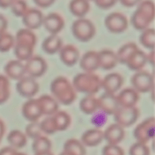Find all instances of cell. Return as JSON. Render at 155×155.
Masks as SVG:
<instances>
[{
  "mask_svg": "<svg viewBox=\"0 0 155 155\" xmlns=\"http://www.w3.org/2000/svg\"><path fill=\"white\" fill-rule=\"evenodd\" d=\"M80 108L86 114H93L98 109V98L95 95H86L80 101Z\"/></svg>",
  "mask_w": 155,
  "mask_h": 155,
  "instance_id": "cell-30",
  "label": "cell"
},
{
  "mask_svg": "<svg viewBox=\"0 0 155 155\" xmlns=\"http://www.w3.org/2000/svg\"><path fill=\"white\" fill-rule=\"evenodd\" d=\"M61 61L68 67H72L77 63L80 58V51L74 45L62 46L59 51Z\"/></svg>",
  "mask_w": 155,
  "mask_h": 155,
  "instance_id": "cell-19",
  "label": "cell"
},
{
  "mask_svg": "<svg viewBox=\"0 0 155 155\" xmlns=\"http://www.w3.org/2000/svg\"><path fill=\"white\" fill-rule=\"evenodd\" d=\"M131 83L136 92L146 93L154 89V76L147 71H138L132 77Z\"/></svg>",
  "mask_w": 155,
  "mask_h": 155,
  "instance_id": "cell-8",
  "label": "cell"
},
{
  "mask_svg": "<svg viewBox=\"0 0 155 155\" xmlns=\"http://www.w3.org/2000/svg\"><path fill=\"white\" fill-rule=\"evenodd\" d=\"M26 74L33 78H38L45 74L47 70V63L40 56H32L24 64Z\"/></svg>",
  "mask_w": 155,
  "mask_h": 155,
  "instance_id": "cell-10",
  "label": "cell"
},
{
  "mask_svg": "<svg viewBox=\"0 0 155 155\" xmlns=\"http://www.w3.org/2000/svg\"><path fill=\"white\" fill-rule=\"evenodd\" d=\"M138 49H139V47L134 42H128L121 46L118 50L117 53H116L118 62L125 64L127 61L132 55V54H133Z\"/></svg>",
  "mask_w": 155,
  "mask_h": 155,
  "instance_id": "cell-32",
  "label": "cell"
},
{
  "mask_svg": "<svg viewBox=\"0 0 155 155\" xmlns=\"http://www.w3.org/2000/svg\"><path fill=\"white\" fill-rule=\"evenodd\" d=\"M120 2L124 6L127 8L133 7V6L139 5L142 0H119Z\"/></svg>",
  "mask_w": 155,
  "mask_h": 155,
  "instance_id": "cell-46",
  "label": "cell"
},
{
  "mask_svg": "<svg viewBox=\"0 0 155 155\" xmlns=\"http://www.w3.org/2000/svg\"><path fill=\"white\" fill-rule=\"evenodd\" d=\"M135 139L138 142L147 144L154 138L155 119L154 117L145 120L135 128L133 132Z\"/></svg>",
  "mask_w": 155,
  "mask_h": 155,
  "instance_id": "cell-6",
  "label": "cell"
},
{
  "mask_svg": "<svg viewBox=\"0 0 155 155\" xmlns=\"http://www.w3.org/2000/svg\"><path fill=\"white\" fill-rule=\"evenodd\" d=\"M9 80L6 76L0 75V104L5 103L8 100L11 94Z\"/></svg>",
  "mask_w": 155,
  "mask_h": 155,
  "instance_id": "cell-35",
  "label": "cell"
},
{
  "mask_svg": "<svg viewBox=\"0 0 155 155\" xmlns=\"http://www.w3.org/2000/svg\"><path fill=\"white\" fill-rule=\"evenodd\" d=\"M42 47L43 51L47 54H56L62 48V39L58 35H50L44 39Z\"/></svg>",
  "mask_w": 155,
  "mask_h": 155,
  "instance_id": "cell-27",
  "label": "cell"
},
{
  "mask_svg": "<svg viewBox=\"0 0 155 155\" xmlns=\"http://www.w3.org/2000/svg\"><path fill=\"white\" fill-rule=\"evenodd\" d=\"M35 4L40 8H48L54 4L55 0H33Z\"/></svg>",
  "mask_w": 155,
  "mask_h": 155,
  "instance_id": "cell-44",
  "label": "cell"
},
{
  "mask_svg": "<svg viewBox=\"0 0 155 155\" xmlns=\"http://www.w3.org/2000/svg\"><path fill=\"white\" fill-rule=\"evenodd\" d=\"M114 117L115 124H118L123 128L130 127L139 119V110L136 107H120L115 112Z\"/></svg>",
  "mask_w": 155,
  "mask_h": 155,
  "instance_id": "cell-7",
  "label": "cell"
},
{
  "mask_svg": "<svg viewBox=\"0 0 155 155\" xmlns=\"http://www.w3.org/2000/svg\"><path fill=\"white\" fill-rule=\"evenodd\" d=\"M124 83V78L117 73H110L101 80V88L105 92L115 94L120 89Z\"/></svg>",
  "mask_w": 155,
  "mask_h": 155,
  "instance_id": "cell-15",
  "label": "cell"
},
{
  "mask_svg": "<svg viewBox=\"0 0 155 155\" xmlns=\"http://www.w3.org/2000/svg\"><path fill=\"white\" fill-rule=\"evenodd\" d=\"M147 61L151 63V65L154 64V51L151 50V52L148 55H147Z\"/></svg>",
  "mask_w": 155,
  "mask_h": 155,
  "instance_id": "cell-50",
  "label": "cell"
},
{
  "mask_svg": "<svg viewBox=\"0 0 155 155\" xmlns=\"http://www.w3.org/2000/svg\"><path fill=\"white\" fill-rule=\"evenodd\" d=\"M32 148L35 154L51 151V142L47 137L41 136L33 140Z\"/></svg>",
  "mask_w": 155,
  "mask_h": 155,
  "instance_id": "cell-33",
  "label": "cell"
},
{
  "mask_svg": "<svg viewBox=\"0 0 155 155\" xmlns=\"http://www.w3.org/2000/svg\"><path fill=\"white\" fill-rule=\"evenodd\" d=\"M107 115L101 110L95 111L91 118V123L92 125L95 126V129H101L107 124Z\"/></svg>",
  "mask_w": 155,
  "mask_h": 155,
  "instance_id": "cell-39",
  "label": "cell"
},
{
  "mask_svg": "<svg viewBox=\"0 0 155 155\" xmlns=\"http://www.w3.org/2000/svg\"><path fill=\"white\" fill-rule=\"evenodd\" d=\"M36 36L33 30L24 28L18 31L15 38L14 52L17 59L21 61H27L33 56L36 45Z\"/></svg>",
  "mask_w": 155,
  "mask_h": 155,
  "instance_id": "cell-1",
  "label": "cell"
},
{
  "mask_svg": "<svg viewBox=\"0 0 155 155\" xmlns=\"http://www.w3.org/2000/svg\"><path fill=\"white\" fill-rule=\"evenodd\" d=\"M5 73L8 78L14 80H19L26 74L25 67L18 60H12L8 62L4 68Z\"/></svg>",
  "mask_w": 155,
  "mask_h": 155,
  "instance_id": "cell-21",
  "label": "cell"
},
{
  "mask_svg": "<svg viewBox=\"0 0 155 155\" xmlns=\"http://www.w3.org/2000/svg\"><path fill=\"white\" fill-rule=\"evenodd\" d=\"M140 43L148 49L154 50L155 45V32L153 28H147L142 30L139 38Z\"/></svg>",
  "mask_w": 155,
  "mask_h": 155,
  "instance_id": "cell-34",
  "label": "cell"
},
{
  "mask_svg": "<svg viewBox=\"0 0 155 155\" xmlns=\"http://www.w3.org/2000/svg\"><path fill=\"white\" fill-rule=\"evenodd\" d=\"M119 0H95V3L101 9H109L113 7Z\"/></svg>",
  "mask_w": 155,
  "mask_h": 155,
  "instance_id": "cell-43",
  "label": "cell"
},
{
  "mask_svg": "<svg viewBox=\"0 0 155 155\" xmlns=\"http://www.w3.org/2000/svg\"><path fill=\"white\" fill-rule=\"evenodd\" d=\"M98 109L101 111L108 115H114L117 110L120 106L117 100L115 94H110L104 92L99 98H98Z\"/></svg>",
  "mask_w": 155,
  "mask_h": 155,
  "instance_id": "cell-12",
  "label": "cell"
},
{
  "mask_svg": "<svg viewBox=\"0 0 155 155\" xmlns=\"http://www.w3.org/2000/svg\"><path fill=\"white\" fill-rule=\"evenodd\" d=\"M69 10L74 16L83 18L90 10L89 0H71L69 3Z\"/></svg>",
  "mask_w": 155,
  "mask_h": 155,
  "instance_id": "cell-26",
  "label": "cell"
},
{
  "mask_svg": "<svg viewBox=\"0 0 155 155\" xmlns=\"http://www.w3.org/2000/svg\"><path fill=\"white\" fill-rule=\"evenodd\" d=\"M15 0H0V8H7L12 6Z\"/></svg>",
  "mask_w": 155,
  "mask_h": 155,
  "instance_id": "cell-48",
  "label": "cell"
},
{
  "mask_svg": "<svg viewBox=\"0 0 155 155\" xmlns=\"http://www.w3.org/2000/svg\"><path fill=\"white\" fill-rule=\"evenodd\" d=\"M104 139L107 141L108 145H118L122 142L125 136L124 128L117 124H111L109 126L104 132Z\"/></svg>",
  "mask_w": 155,
  "mask_h": 155,
  "instance_id": "cell-20",
  "label": "cell"
},
{
  "mask_svg": "<svg viewBox=\"0 0 155 155\" xmlns=\"http://www.w3.org/2000/svg\"><path fill=\"white\" fill-rule=\"evenodd\" d=\"M98 53L99 68L105 71H110L114 68L118 62L117 56L114 51L109 49H104Z\"/></svg>",
  "mask_w": 155,
  "mask_h": 155,
  "instance_id": "cell-23",
  "label": "cell"
},
{
  "mask_svg": "<svg viewBox=\"0 0 155 155\" xmlns=\"http://www.w3.org/2000/svg\"><path fill=\"white\" fill-rule=\"evenodd\" d=\"M43 14L37 8H28L22 17L23 24L30 30L39 28L42 25Z\"/></svg>",
  "mask_w": 155,
  "mask_h": 155,
  "instance_id": "cell-14",
  "label": "cell"
},
{
  "mask_svg": "<svg viewBox=\"0 0 155 155\" xmlns=\"http://www.w3.org/2000/svg\"><path fill=\"white\" fill-rule=\"evenodd\" d=\"M42 25L51 35H58L64 27V20L59 14L52 12L44 17Z\"/></svg>",
  "mask_w": 155,
  "mask_h": 155,
  "instance_id": "cell-13",
  "label": "cell"
},
{
  "mask_svg": "<svg viewBox=\"0 0 155 155\" xmlns=\"http://www.w3.org/2000/svg\"><path fill=\"white\" fill-rule=\"evenodd\" d=\"M72 33L77 40L83 42H89L95 34L93 23L86 18H78L72 24Z\"/></svg>",
  "mask_w": 155,
  "mask_h": 155,
  "instance_id": "cell-5",
  "label": "cell"
},
{
  "mask_svg": "<svg viewBox=\"0 0 155 155\" xmlns=\"http://www.w3.org/2000/svg\"><path fill=\"white\" fill-rule=\"evenodd\" d=\"M17 90L18 93L24 98H32L39 92V86L36 80L29 76L18 80L17 83Z\"/></svg>",
  "mask_w": 155,
  "mask_h": 155,
  "instance_id": "cell-11",
  "label": "cell"
},
{
  "mask_svg": "<svg viewBox=\"0 0 155 155\" xmlns=\"http://www.w3.org/2000/svg\"><path fill=\"white\" fill-rule=\"evenodd\" d=\"M102 155H124V151L118 145H107L103 148Z\"/></svg>",
  "mask_w": 155,
  "mask_h": 155,
  "instance_id": "cell-42",
  "label": "cell"
},
{
  "mask_svg": "<svg viewBox=\"0 0 155 155\" xmlns=\"http://www.w3.org/2000/svg\"><path fill=\"white\" fill-rule=\"evenodd\" d=\"M50 90L54 99L64 105L72 104L77 97L72 83L64 77H56L50 85Z\"/></svg>",
  "mask_w": 155,
  "mask_h": 155,
  "instance_id": "cell-2",
  "label": "cell"
},
{
  "mask_svg": "<svg viewBox=\"0 0 155 155\" xmlns=\"http://www.w3.org/2000/svg\"><path fill=\"white\" fill-rule=\"evenodd\" d=\"M80 66L84 72H95L99 68L98 53L95 51H89L85 53L80 61Z\"/></svg>",
  "mask_w": 155,
  "mask_h": 155,
  "instance_id": "cell-18",
  "label": "cell"
},
{
  "mask_svg": "<svg viewBox=\"0 0 155 155\" xmlns=\"http://www.w3.org/2000/svg\"><path fill=\"white\" fill-rule=\"evenodd\" d=\"M129 154L130 155H150V149L146 144L136 142L130 147Z\"/></svg>",
  "mask_w": 155,
  "mask_h": 155,
  "instance_id": "cell-41",
  "label": "cell"
},
{
  "mask_svg": "<svg viewBox=\"0 0 155 155\" xmlns=\"http://www.w3.org/2000/svg\"><path fill=\"white\" fill-rule=\"evenodd\" d=\"M72 85L77 92L94 95L101 89V80L94 73H80L74 77Z\"/></svg>",
  "mask_w": 155,
  "mask_h": 155,
  "instance_id": "cell-4",
  "label": "cell"
},
{
  "mask_svg": "<svg viewBox=\"0 0 155 155\" xmlns=\"http://www.w3.org/2000/svg\"><path fill=\"white\" fill-rule=\"evenodd\" d=\"M64 151L72 155H86V154L84 145L80 141L75 139H70L65 142Z\"/></svg>",
  "mask_w": 155,
  "mask_h": 155,
  "instance_id": "cell-31",
  "label": "cell"
},
{
  "mask_svg": "<svg viewBox=\"0 0 155 155\" xmlns=\"http://www.w3.org/2000/svg\"><path fill=\"white\" fill-rule=\"evenodd\" d=\"M42 133L40 123H38V121L30 122V124H28L25 128V135L27 137L33 139V140L42 136Z\"/></svg>",
  "mask_w": 155,
  "mask_h": 155,
  "instance_id": "cell-37",
  "label": "cell"
},
{
  "mask_svg": "<svg viewBox=\"0 0 155 155\" xmlns=\"http://www.w3.org/2000/svg\"><path fill=\"white\" fill-rule=\"evenodd\" d=\"M117 100L120 107H136L139 100V94L133 88H127L117 95Z\"/></svg>",
  "mask_w": 155,
  "mask_h": 155,
  "instance_id": "cell-17",
  "label": "cell"
},
{
  "mask_svg": "<svg viewBox=\"0 0 155 155\" xmlns=\"http://www.w3.org/2000/svg\"><path fill=\"white\" fill-rule=\"evenodd\" d=\"M37 101L40 106L42 115L52 116L58 110V103L52 96L42 95L37 98Z\"/></svg>",
  "mask_w": 155,
  "mask_h": 155,
  "instance_id": "cell-22",
  "label": "cell"
},
{
  "mask_svg": "<svg viewBox=\"0 0 155 155\" xmlns=\"http://www.w3.org/2000/svg\"><path fill=\"white\" fill-rule=\"evenodd\" d=\"M7 140L11 147L15 149L22 148L27 145V137L23 132L20 130H12L8 135Z\"/></svg>",
  "mask_w": 155,
  "mask_h": 155,
  "instance_id": "cell-28",
  "label": "cell"
},
{
  "mask_svg": "<svg viewBox=\"0 0 155 155\" xmlns=\"http://www.w3.org/2000/svg\"><path fill=\"white\" fill-rule=\"evenodd\" d=\"M15 155H27V154H24V153H21V152H18V151H17V152H16V154H15Z\"/></svg>",
  "mask_w": 155,
  "mask_h": 155,
  "instance_id": "cell-53",
  "label": "cell"
},
{
  "mask_svg": "<svg viewBox=\"0 0 155 155\" xmlns=\"http://www.w3.org/2000/svg\"><path fill=\"white\" fill-rule=\"evenodd\" d=\"M155 8L152 0H143L138 5V7L131 18V24L136 30H144L148 28L154 19Z\"/></svg>",
  "mask_w": 155,
  "mask_h": 155,
  "instance_id": "cell-3",
  "label": "cell"
},
{
  "mask_svg": "<svg viewBox=\"0 0 155 155\" xmlns=\"http://www.w3.org/2000/svg\"><path fill=\"white\" fill-rule=\"evenodd\" d=\"M15 45V37L12 34L5 33L0 35V52H8Z\"/></svg>",
  "mask_w": 155,
  "mask_h": 155,
  "instance_id": "cell-36",
  "label": "cell"
},
{
  "mask_svg": "<svg viewBox=\"0 0 155 155\" xmlns=\"http://www.w3.org/2000/svg\"><path fill=\"white\" fill-rule=\"evenodd\" d=\"M104 24L110 33H120L125 31L128 27V20L124 14L112 12L105 18Z\"/></svg>",
  "mask_w": 155,
  "mask_h": 155,
  "instance_id": "cell-9",
  "label": "cell"
},
{
  "mask_svg": "<svg viewBox=\"0 0 155 155\" xmlns=\"http://www.w3.org/2000/svg\"><path fill=\"white\" fill-rule=\"evenodd\" d=\"M34 155H54L51 151H48V152H43V153H39V154H35Z\"/></svg>",
  "mask_w": 155,
  "mask_h": 155,
  "instance_id": "cell-51",
  "label": "cell"
},
{
  "mask_svg": "<svg viewBox=\"0 0 155 155\" xmlns=\"http://www.w3.org/2000/svg\"><path fill=\"white\" fill-rule=\"evenodd\" d=\"M51 117H52L53 121H54L58 132L64 131L71 125V118L67 112L58 110Z\"/></svg>",
  "mask_w": 155,
  "mask_h": 155,
  "instance_id": "cell-29",
  "label": "cell"
},
{
  "mask_svg": "<svg viewBox=\"0 0 155 155\" xmlns=\"http://www.w3.org/2000/svg\"><path fill=\"white\" fill-rule=\"evenodd\" d=\"M147 54L139 48L127 61L125 64L133 71H140L147 63Z\"/></svg>",
  "mask_w": 155,
  "mask_h": 155,
  "instance_id": "cell-25",
  "label": "cell"
},
{
  "mask_svg": "<svg viewBox=\"0 0 155 155\" xmlns=\"http://www.w3.org/2000/svg\"><path fill=\"white\" fill-rule=\"evenodd\" d=\"M5 133V126L4 122L0 119V140H2L3 138Z\"/></svg>",
  "mask_w": 155,
  "mask_h": 155,
  "instance_id": "cell-49",
  "label": "cell"
},
{
  "mask_svg": "<svg viewBox=\"0 0 155 155\" xmlns=\"http://www.w3.org/2000/svg\"><path fill=\"white\" fill-rule=\"evenodd\" d=\"M104 139L103 131L100 129H92L85 132L81 137V142L84 146L95 147Z\"/></svg>",
  "mask_w": 155,
  "mask_h": 155,
  "instance_id": "cell-24",
  "label": "cell"
},
{
  "mask_svg": "<svg viewBox=\"0 0 155 155\" xmlns=\"http://www.w3.org/2000/svg\"><path fill=\"white\" fill-rule=\"evenodd\" d=\"M8 28V21L4 15L0 14V35L6 33Z\"/></svg>",
  "mask_w": 155,
  "mask_h": 155,
  "instance_id": "cell-45",
  "label": "cell"
},
{
  "mask_svg": "<svg viewBox=\"0 0 155 155\" xmlns=\"http://www.w3.org/2000/svg\"><path fill=\"white\" fill-rule=\"evenodd\" d=\"M40 127L42 133L47 135H52L58 132L54 121H53L52 117L51 116L44 119L40 123Z\"/></svg>",
  "mask_w": 155,
  "mask_h": 155,
  "instance_id": "cell-40",
  "label": "cell"
},
{
  "mask_svg": "<svg viewBox=\"0 0 155 155\" xmlns=\"http://www.w3.org/2000/svg\"><path fill=\"white\" fill-rule=\"evenodd\" d=\"M28 6L25 0H15L13 4L11 6L12 12L15 16L21 17L24 16V14L28 10Z\"/></svg>",
  "mask_w": 155,
  "mask_h": 155,
  "instance_id": "cell-38",
  "label": "cell"
},
{
  "mask_svg": "<svg viewBox=\"0 0 155 155\" xmlns=\"http://www.w3.org/2000/svg\"><path fill=\"white\" fill-rule=\"evenodd\" d=\"M17 151L12 147H5L0 150V155H15Z\"/></svg>",
  "mask_w": 155,
  "mask_h": 155,
  "instance_id": "cell-47",
  "label": "cell"
},
{
  "mask_svg": "<svg viewBox=\"0 0 155 155\" xmlns=\"http://www.w3.org/2000/svg\"><path fill=\"white\" fill-rule=\"evenodd\" d=\"M91 1H93L94 2V1H95V0H91Z\"/></svg>",
  "mask_w": 155,
  "mask_h": 155,
  "instance_id": "cell-54",
  "label": "cell"
},
{
  "mask_svg": "<svg viewBox=\"0 0 155 155\" xmlns=\"http://www.w3.org/2000/svg\"><path fill=\"white\" fill-rule=\"evenodd\" d=\"M59 155H72V154H70V153L67 152V151H62V152L61 153V154H59Z\"/></svg>",
  "mask_w": 155,
  "mask_h": 155,
  "instance_id": "cell-52",
  "label": "cell"
},
{
  "mask_svg": "<svg viewBox=\"0 0 155 155\" xmlns=\"http://www.w3.org/2000/svg\"><path fill=\"white\" fill-rule=\"evenodd\" d=\"M22 114L30 122H37L38 120L42 116L37 99L30 98L26 101L22 107Z\"/></svg>",
  "mask_w": 155,
  "mask_h": 155,
  "instance_id": "cell-16",
  "label": "cell"
},
{
  "mask_svg": "<svg viewBox=\"0 0 155 155\" xmlns=\"http://www.w3.org/2000/svg\"><path fill=\"white\" fill-rule=\"evenodd\" d=\"M0 142H1V140H0Z\"/></svg>",
  "mask_w": 155,
  "mask_h": 155,
  "instance_id": "cell-55",
  "label": "cell"
}]
</instances>
